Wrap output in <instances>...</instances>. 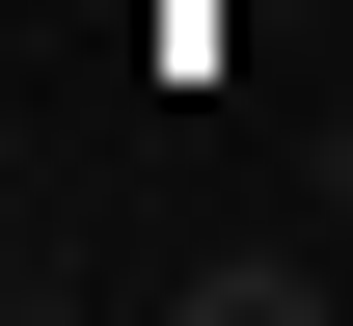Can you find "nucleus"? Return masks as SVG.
<instances>
[{
	"mask_svg": "<svg viewBox=\"0 0 353 326\" xmlns=\"http://www.w3.org/2000/svg\"><path fill=\"white\" fill-rule=\"evenodd\" d=\"M163 299H190V326H299V299H326V245H190Z\"/></svg>",
	"mask_w": 353,
	"mask_h": 326,
	"instance_id": "obj_1",
	"label": "nucleus"
}]
</instances>
